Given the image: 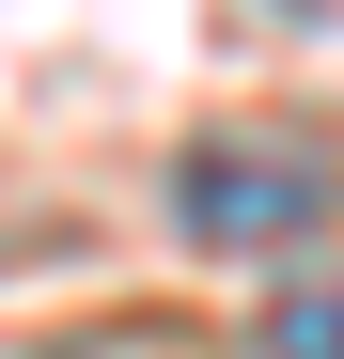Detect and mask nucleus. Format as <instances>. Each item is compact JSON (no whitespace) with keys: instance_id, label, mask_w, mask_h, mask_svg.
I'll return each instance as SVG.
<instances>
[{"instance_id":"1","label":"nucleus","mask_w":344,"mask_h":359,"mask_svg":"<svg viewBox=\"0 0 344 359\" xmlns=\"http://www.w3.org/2000/svg\"><path fill=\"white\" fill-rule=\"evenodd\" d=\"M344 203L329 141H188V172H172V219L204 234V250H282V234H313Z\"/></svg>"},{"instance_id":"2","label":"nucleus","mask_w":344,"mask_h":359,"mask_svg":"<svg viewBox=\"0 0 344 359\" xmlns=\"http://www.w3.org/2000/svg\"><path fill=\"white\" fill-rule=\"evenodd\" d=\"M266 359H344V281L282 297V313H266Z\"/></svg>"},{"instance_id":"3","label":"nucleus","mask_w":344,"mask_h":359,"mask_svg":"<svg viewBox=\"0 0 344 359\" xmlns=\"http://www.w3.org/2000/svg\"><path fill=\"white\" fill-rule=\"evenodd\" d=\"M282 16H344V0H282Z\"/></svg>"}]
</instances>
